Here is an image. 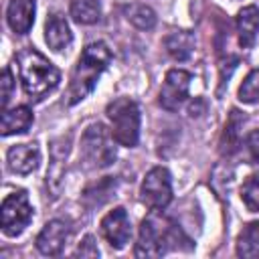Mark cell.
I'll use <instances>...</instances> for the list:
<instances>
[{"mask_svg": "<svg viewBox=\"0 0 259 259\" xmlns=\"http://www.w3.org/2000/svg\"><path fill=\"white\" fill-rule=\"evenodd\" d=\"M16 61H18L22 89L32 101H42L49 93L57 89L61 81L59 69L45 55H40L34 47L22 49Z\"/></svg>", "mask_w": 259, "mask_h": 259, "instance_id": "1", "label": "cell"}, {"mask_svg": "<svg viewBox=\"0 0 259 259\" xmlns=\"http://www.w3.org/2000/svg\"><path fill=\"white\" fill-rule=\"evenodd\" d=\"M109 63H111V51L105 42L97 40V42L87 45L83 49L75 69H73L71 83H69V93H67V97H69L67 103L75 105L81 99H85L93 91L99 75L107 69Z\"/></svg>", "mask_w": 259, "mask_h": 259, "instance_id": "2", "label": "cell"}, {"mask_svg": "<svg viewBox=\"0 0 259 259\" xmlns=\"http://www.w3.org/2000/svg\"><path fill=\"white\" fill-rule=\"evenodd\" d=\"M111 121V138L119 146L136 148L140 140V107L130 97L113 99L105 109Z\"/></svg>", "mask_w": 259, "mask_h": 259, "instance_id": "3", "label": "cell"}, {"mask_svg": "<svg viewBox=\"0 0 259 259\" xmlns=\"http://www.w3.org/2000/svg\"><path fill=\"white\" fill-rule=\"evenodd\" d=\"M79 156H81V162L89 170L107 168L115 162V148L109 142V134H107V127L103 123H99V121L91 123L83 132Z\"/></svg>", "mask_w": 259, "mask_h": 259, "instance_id": "4", "label": "cell"}, {"mask_svg": "<svg viewBox=\"0 0 259 259\" xmlns=\"http://www.w3.org/2000/svg\"><path fill=\"white\" fill-rule=\"evenodd\" d=\"M2 233L8 237H18L32 221V204L24 190L10 192L0 206Z\"/></svg>", "mask_w": 259, "mask_h": 259, "instance_id": "5", "label": "cell"}, {"mask_svg": "<svg viewBox=\"0 0 259 259\" xmlns=\"http://www.w3.org/2000/svg\"><path fill=\"white\" fill-rule=\"evenodd\" d=\"M140 198L150 210H164L172 200V176L168 168L154 166L144 176L140 186Z\"/></svg>", "mask_w": 259, "mask_h": 259, "instance_id": "6", "label": "cell"}, {"mask_svg": "<svg viewBox=\"0 0 259 259\" xmlns=\"http://www.w3.org/2000/svg\"><path fill=\"white\" fill-rule=\"evenodd\" d=\"M174 229L166 227L162 229L152 217L144 219L140 225V237L134 249L136 257H160L166 253V243H172L174 239Z\"/></svg>", "mask_w": 259, "mask_h": 259, "instance_id": "7", "label": "cell"}, {"mask_svg": "<svg viewBox=\"0 0 259 259\" xmlns=\"http://www.w3.org/2000/svg\"><path fill=\"white\" fill-rule=\"evenodd\" d=\"M190 81L192 75L188 71L182 69H170L164 77V83L160 87V95H158V103L166 109V111H176L184 99L188 97V89H190Z\"/></svg>", "mask_w": 259, "mask_h": 259, "instance_id": "8", "label": "cell"}, {"mask_svg": "<svg viewBox=\"0 0 259 259\" xmlns=\"http://www.w3.org/2000/svg\"><path fill=\"white\" fill-rule=\"evenodd\" d=\"M101 235L111 249H123L132 237V223L125 208L117 206L101 219Z\"/></svg>", "mask_w": 259, "mask_h": 259, "instance_id": "9", "label": "cell"}, {"mask_svg": "<svg viewBox=\"0 0 259 259\" xmlns=\"http://www.w3.org/2000/svg\"><path fill=\"white\" fill-rule=\"evenodd\" d=\"M69 136H61L51 142V162L47 170V190L51 198H57L63 186V176H65V160L69 156Z\"/></svg>", "mask_w": 259, "mask_h": 259, "instance_id": "10", "label": "cell"}, {"mask_svg": "<svg viewBox=\"0 0 259 259\" xmlns=\"http://www.w3.org/2000/svg\"><path fill=\"white\" fill-rule=\"evenodd\" d=\"M6 164L8 170L14 174H30L32 170L38 168L40 164V150L38 144L30 142V144H16L6 152Z\"/></svg>", "mask_w": 259, "mask_h": 259, "instance_id": "11", "label": "cell"}, {"mask_svg": "<svg viewBox=\"0 0 259 259\" xmlns=\"http://www.w3.org/2000/svg\"><path fill=\"white\" fill-rule=\"evenodd\" d=\"M67 239H69V227H67V223L55 219V221H49L42 227V231L38 233V237H36V249L42 255L55 257V255H59L65 249Z\"/></svg>", "mask_w": 259, "mask_h": 259, "instance_id": "12", "label": "cell"}, {"mask_svg": "<svg viewBox=\"0 0 259 259\" xmlns=\"http://www.w3.org/2000/svg\"><path fill=\"white\" fill-rule=\"evenodd\" d=\"M34 0H10L6 8V22L16 34H26L34 24Z\"/></svg>", "mask_w": 259, "mask_h": 259, "instance_id": "13", "label": "cell"}, {"mask_svg": "<svg viewBox=\"0 0 259 259\" xmlns=\"http://www.w3.org/2000/svg\"><path fill=\"white\" fill-rule=\"evenodd\" d=\"M45 40L49 45V49L61 53L65 51L71 42H73V32L65 20L63 14L59 12H53L49 18H47V24H45Z\"/></svg>", "mask_w": 259, "mask_h": 259, "instance_id": "14", "label": "cell"}, {"mask_svg": "<svg viewBox=\"0 0 259 259\" xmlns=\"http://www.w3.org/2000/svg\"><path fill=\"white\" fill-rule=\"evenodd\" d=\"M259 32V8L255 4L243 6L237 14V34H239V45L243 49H251L255 45Z\"/></svg>", "mask_w": 259, "mask_h": 259, "instance_id": "15", "label": "cell"}, {"mask_svg": "<svg viewBox=\"0 0 259 259\" xmlns=\"http://www.w3.org/2000/svg\"><path fill=\"white\" fill-rule=\"evenodd\" d=\"M34 121L32 109L26 105H18L14 109H4L2 111V136H14V134H24Z\"/></svg>", "mask_w": 259, "mask_h": 259, "instance_id": "16", "label": "cell"}, {"mask_svg": "<svg viewBox=\"0 0 259 259\" xmlns=\"http://www.w3.org/2000/svg\"><path fill=\"white\" fill-rule=\"evenodd\" d=\"M166 51L176 61H186L194 51V36L186 30H176L166 36Z\"/></svg>", "mask_w": 259, "mask_h": 259, "instance_id": "17", "label": "cell"}, {"mask_svg": "<svg viewBox=\"0 0 259 259\" xmlns=\"http://www.w3.org/2000/svg\"><path fill=\"white\" fill-rule=\"evenodd\" d=\"M237 255L239 257H259V221H253L243 227L237 237Z\"/></svg>", "mask_w": 259, "mask_h": 259, "instance_id": "18", "label": "cell"}, {"mask_svg": "<svg viewBox=\"0 0 259 259\" xmlns=\"http://www.w3.org/2000/svg\"><path fill=\"white\" fill-rule=\"evenodd\" d=\"M71 18L77 24H95L101 18L99 0H73L71 2Z\"/></svg>", "mask_w": 259, "mask_h": 259, "instance_id": "19", "label": "cell"}, {"mask_svg": "<svg viewBox=\"0 0 259 259\" xmlns=\"http://www.w3.org/2000/svg\"><path fill=\"white\" fill-rule=\"evenodd\" d=\"M125 18L140 30H150L156 24V12L146 4H132L125 8Z\"/></svg>", "mask_w": 259, "mask_h": 259, "instance_id": "20", "label": "cell"}, {"mask_svg": "<svg viewBox=\"0 0 259 259\" xmlns=\"http://www.w3.org/2000/svg\"><path fill=\"white\" fill-rule=\"evenodd\" d=\"M243 119L245 117L237 109L231 111V117L225 125V134H223V142H221L223 152H227V154L237 152V148H239V127L243 125Z\"/></svg>", "mask_w": 259, "mask_h": 259, "instance_id": "21", "label": "cell"}, {"mask_svg": "<svg viewBox=\"0 0 259 259\" xmlns=\"http://www.w3.org/2000/svg\"><path fill=\"white\" fill-rule=\"evenodd\" d=\"M241 200L249 212H259V172L245 178L241 186Z\"/></svg>", "mask_w": 259, "mask_h": 259, "instance_id": "22", "label": "cell"}, {"mask_svg": "<svg viewBox=\"0 0 259 259\" xmlns=\"http://www.w3.org/2000/svg\"><path fill=\"white\" fill-rule=\"evenodd\" d=\"M239 99L243 103L259 101V69H253L239 87Z\"/></svg>", "mask_w": 259, "mask_h": 259, "instance_id": "23", "label": "cell"}, {"mask_svg": "<svg viewBox=\"0 0 259 259\" xmlns=\"http://www.w3.org/2000/svg\"><path fill=\"white\" fill-rule=\"evenodd\" d=\"M75 257H99V249H97L93 235H85V239L79 243V247L75 251Z\"/></svg>", "mask_w": 259, "mask_h": 259, "instance_id": "24", "label": "cell"}, {"mask_svg": "<svg viewBox=\"0 0 259 259\" xmlns=\"http://www.w3.org/2000/svg\"><path fill=\"white\" fill-rule=\"evenodd\" d=\"M2 109H6V105H8V101H10V97H12V89H14V79H12V71L8 69V67H4V71H2Z\"/></svg>", "mask_w": 259, "mask_h": 259, "instance_id": "25", "label": "cell"}, {"mask_svg": "<svg viewBox=\"0 0 259 259\" xmlns=\"http://www.w3.org/2000/svg\"><path fill=\"white\" fill-rule=\"evenodd\" d=\"M247 150L255 162H259V130H253L247 136Z\"/></svg>", "mask_w": 259, "mask_h": 259, "instance_id": "26", "label": "cell"}]
</instances>
